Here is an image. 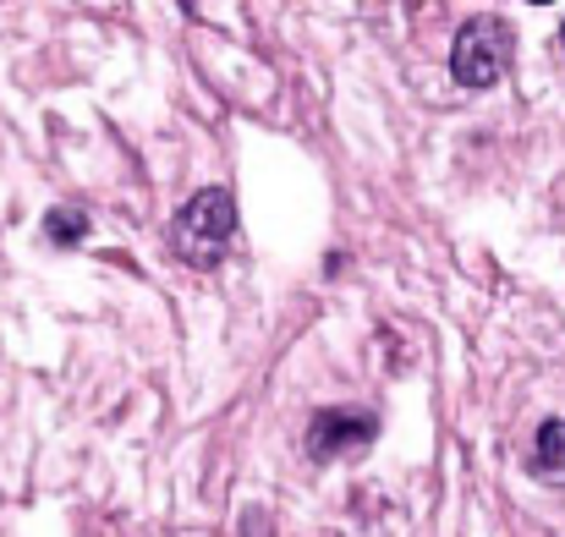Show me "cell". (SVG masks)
<instances>
[{
	"instance_id": "cell-6",
	"label": "cell",
	"mask_w": 565,
	"mask_h": 537,
	"mask_svg": "<svg viewBox=\"0 0 565 537\" xmlns=\"http://www.w3.org/2000/svg\"><path fill=\"white\" fill-rule=\"evenodd\" d=\"M561 50H565V28H561Z\"/></svg>"
},
{
	"instance_id": "cell-2",
	"label": "cell",
	"mask_w": 565,
	"mask_h": 537,
	"mask_svg": "<svg viewBox=\"0 0 565 537\" xmlns=\"http://www.w3.org/2000/svg\"><path fill=\"white\" fill-rule=\"evenodd\" d=\"M511 50H516L511 22L494 17V11H483V17L461 22V33L450 44V77L461 88H494L505 77V66H511Z\"/></svg>"
},
{
	"instance_id": "cell-5",
	"label": "cell",
	"mask_w": 565,
	"mask_h": 537,
	"mask_svg": "<svg viewBox=\"0 0 565 537\" xmlns=\"http://www.w3.org/2000/svg\"><path fill=\"white\" fill-rule=\"evenodd\" d=\"M44 236H50L55 247H77V241L88 236V214H77V208H50Z\"/></svg>"
},
{
	"instance_id": "cell-1",
	"label": "cell",
	"mask_w": 565,
	"mask_h": 537,
	"mask_svg": "<svg viewBox=\"0 0 565 537\" xmlns=\"http://www.w3.org/2000/svg\"><path fill=\"white\" fill-rule=\"evenodd\" d=\"M231 236H236V197H231L225 186L192 192L188 208H182L177 225H171V247H177V258H182L188 269H214V264L225 258Z\"/></svg>"
},
{
	"instance_id": "cell-3",
	"label": "cell",
	"mask_w": 565,
	"mask_h": 537,
	"mask_svg": "<svg viewBox=\"0 0 565 537\" xmlns=\"http://www.w3.org/2000/svg\"><path fill=\"white\" fill-rule=\"evenodd\" d=\"M379 439V417L374 411H358V406H335V411H319L308 422V455L313 461H347V455H363Z\"/></svg>"
},
{
	"instance_id": "cell-4",
	"label": "cell",
	"mask_w": 565,
	"mask_h": 537,
	"mask_svg": "<svg viewBox=\"0 0 565 537\" xmlns=\"http://www.w3.org/2000/svg\"><path fill=\"white\" fill-rule=\"evenodd\" d=\"M533 466L550 477V483H565V422L561 417H550L544 428H539V450H533Z\"/></svg>"
}]
</instances>
